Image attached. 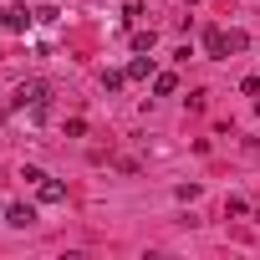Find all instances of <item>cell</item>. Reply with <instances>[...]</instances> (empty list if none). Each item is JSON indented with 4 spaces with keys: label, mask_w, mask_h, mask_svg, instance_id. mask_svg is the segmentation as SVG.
Returning a JSON list of instances; mask_svg holds the SVG:
<instances>
[{
    "label": "cell",
    "mask_w": 260,
    "mask_h": 260,
    "mask_svg": "<svg viewBox=\"0 0 260 260\" xmlns=\"http://www.w3.org/2000/svg\"><path fill=\"white\" fill-rule=\"evenodd\" d=\"M204 51H209L214 61H224V56H230V51H224V31H219V26H204Z\"/></svg>",
    "instance_id": "6"
},
{
    "label": "cell",
    "mask_w": 260,
    "mask_h": 260,
    "mask_svg": "<svg viewBox=\"0 0 260 260\" xmlns=\"http://www.w3.org/2000/svg\"><path fill=\"white\" fill-rule=\"evenodd\" d=\"M6 224L11 230H31L36 224V204H6Z\"/></svg>",
    "instance_id": "3"
},
{
    "label": "cell",
    "mask_w": 260,
    "mask_h": 260,
    "mask_svg": "<svg viewBox=\"0 0 260 260\" xmlns=\"http://www.w3.org/2000/svg\"><path fill=\"white\" fill-rule=\"evenodd\" d=\"M0 122H6V107H0Z\"/></svg>",
    "instance_id": "15"
},
{
    "label": "cell",
    "mask_w": 260,
    "mask_h": 260,
    "mask_svg": "<svg viewBox=\"0 0 260 260\" xmlns=\"http://www.w3.org/2000/svg\"><path fill=\"white\" fill-rule=\"evenodd\" d=\"M138 16H143V6H138V0H127V6H122V26H133Z\"/></svg>",
    "instance_id": "12"
},
{
    "label": "cell",
    "mask_w": 260,
    "mask_h": 260,
    "mask_svg": "<svg viewBox=\"0 0 260 260\" xmlns=\"http://www.w3.org/2000/svg\"><path fill=\"white\" fill-rule=\"evenodd\" d=\"M240 92H245V97H260V77H245V82H240Z\"/></svg>",
    "instance_id": "13"
},
{
    "label": "cell",
    "mask_w": 260,
    "mask_h": 260,
    "mask_svg": "<svg viewBox=\"0 0 260 260\" xmlns=\"http://www.w3.org/2000/svg\"><path fill=\"white\" fill-rule=\"evenodd\" d=\"M245 46H250L245 31H224V51H245Z\"/></svg>",
    "instance_id": "8"
},
{
    "label": "cell",
    "mask_w": 260,
    "mask_h": 260,
    "mask_svg": "<svg viewBox=\"0 0 260 260\" xmlns=\"http://www.w3.org/2000/svg\"><path fill=\"white\" fill-rule=\"evenodd\" d=\"M31 21H36V11H26V6H11V11H6V31H21V36H26Z\"/></svg>",
    "instance_id": "4"
},
{
    "label": "cell",
    "mask_w": 260,
    "mask_h": 260,
    "mask_svg": "<svg viewBox=\"0 0 260 260\" xmlns=\"http://www.w3.org/2000/svg\"><path fill=\"white\" fill-rule=\"evenodd\" d=\"M153 72H158V61H153V56H133V61H127V82H148Z\"/></svg>",
    "instance_id": "5"
},
{
    "label": "cell",
    "mask_w": 260,
    "mask_h": 260,
    "mask_svg": "<svg viewBox=\"0 0 260 260\" xmlns=\"http://www.w3.org/2000/svg\"><path fill=\"white\" fill-rule=\"evenodd\" d=\"M36 199H41V204H67V184H61V179H51V174H46V179H41V184H36Z\"/></svg>",
    "instance_id": "2"
},
{
    "label": "cell",
    "mask_w": 260,
    "mask_h": 260,
    "mask_svg": "<svg viewBox=\"0 0 260 260\" xmlns=\"http://www.w3.org/2000/svg\"><path fill=\"white\" fill-rule=\"evenodd\" d=\"M0 31H6V11H0Z\"/></svg>",
    "instance_id": "14"
},
{
    "label": "cell",
    "mask_w": 260,
    "mask_h": 260,
    "mask_svg": "<svg viewBox=\"0 0 260 260\" xmlns=\"http://www.w3.org/2000/svg\"><path fill=\"white\" fill-rule=\"evenodd\" d=\"M122 82H127V72H102V92H122Z\"/></svg>",
    "instance_id": "9"
},
{
    "label": "cell",
    "mask_w": 260,
    "mask_h": 260,
    "mask_svg": "<svg viewBox=\"0 0 260 260\" xmlns=\"http://www.w3.org/2000/svg\"><path fill=\"white\" fill-rule=\"evenodd\" d=\"M153 41H158L153 31H133V51H153Z\"/></svg>",
    "instance_id": "10"
},
{
    "label": "cell",
    "mask_w": 260,
    "mask_h": 260,
    "mask_svg": "<svg viewBox=\"0 0 260 260\" xmlns=\"http://www.w3.org/2000/svg\"><path fill=\"white\" fill-rule=\"evenodd\" d=\"M179 92V77L174 72H153V97H174Z\"/></svg>",
    "instance_id": "7"
},
{
    "label": "cell",
    "mask_w": 260,
    "mask_h": 260,
    "mask_svg": "<svg viewBox=\"0 0 260 260\" xmlns=\"http://www.w3.org/2000/svg\"><path fill=\"white\" fill-rule=\"evenodd\" d=\"M224 214H230V219H240V214H250V204H245V199H235V194H230V199H224Z\"/></svg>",
    "instance_id": "11"
},
{
    "label": "cell",
    "mask_w": 260,
    "mask_h": 260,
    "mask_svg": "<svg viewBox=\"0 0 260 260\" xmlns=\"http://www.w3.org/2000/svg\"><path fill=\"white\" fill-rule=\"evenodd\" d=\"M46 97H51V87L41 77H31V82H21L11 92V112H36V107H46Z\"/></svg>",
    "instance_id": "1"
}]
</instances>
